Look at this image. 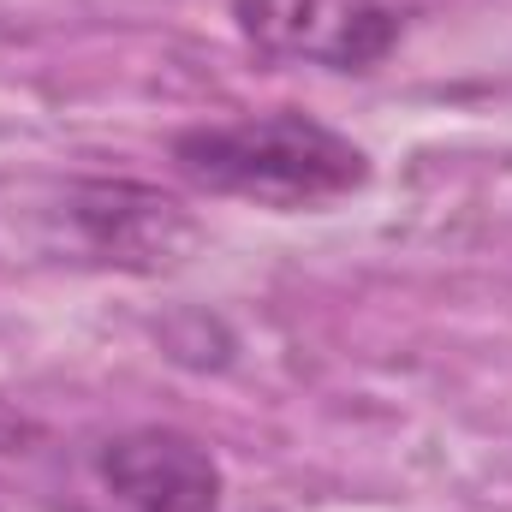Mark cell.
<instances>
[{"instance_id": "6da1fadb", "label": "cell", "mask_w": 512, "mask_h": 512, "mask_svg": "<svg viewBox=\"0 0 512 512\" xmlns=\"http://www.w3.org/2000/svg\"><path fill=\"white\" fill-rule=\"evenodd\" d=\"M173 167L209 197H239L256 209H280V215L322 209L370 185V155L346 131L322 126L310 114H292V108L179 131Z\"/></svg>"}, {"instance_id": "7a4b0ae2", "label": "cell", "mask_w": 512, "mask_h": 512, "mask_svg": "<svg viewBox=\"0 0 512 512\" xmlns=\"http://www.w3.org/2000/svg\"><path fill=\"white\" fill-rule=\"evenodd\" d=\"M42 251L78 268L167 274L203 245L197 215L137 179H66L42 203Z\"/></svg>"}, {"instance_id": "3957f363", "label": "cell", "mask_w": 512, "mask_h": 512, "mask_svg": "<svg viewBox=\"0 0 512 512\" xmlns=\"http://www.w3.org/2000/svg\"><path fill=\"white\" fill-rule=\"evenodd\" d=\"M233 18L262 54L322 72H376L411 30L405 0H233Z\"/></svg>"}, {"instance_id": "277c9868", "label": "cell", "mask_w": 512, "mask_h": 512, "mask_svg": "<svg viewBox=\"0 0 512 512\" xmlns=\"http://www.w3.org/2000/svg\"><path fill=\"white\" fill-rule=\"evenodd\" d=\"M90 483L108 512H215L221 465L185 429H126L90 453Z\"/></svg>"}, {"instance_id": "5b68a950", "label": "cell", "mask_w": 512, "mask_h": 512, "mask_svg": "<svg viewBox=\"0 0 512 512\" xmlns=\"http://www.w3.org/2000/svg\"><path fill=\"white\" fill-rule=\"evenodd\" d=\"M36 441H42V423H36L24 405H12V399L0 393V465H18Z\"/></svg>"}]
</instances>
